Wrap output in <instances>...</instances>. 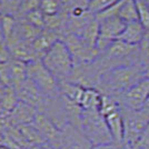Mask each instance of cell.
Returning a JSON list of instances; mask_svg holds the SVG:
<instances>
[{
    "label": "cell",
    "mask_w": 149,
    "mask_h": 149,
    "mask_svg": "<svg viewBox=\"0 0 149 149\" xmlns=\"http://www.w3.org/2000/svg\"><path fill=\"white\" fill-rule=\"evenodd\" d=\"M145 77L146 70L143 65L113 67L100 74L97 89L101 93L118 97Z\"/></svg>",
    "instance_id": "obj_1"
},
{
    "label": "cell",
    "mask_w": 149,
    "mask_h": 149,
    "mask_svg": "<svg viewBox=\"0 0 149 149\" xmlns=\"http://www.w3.org/2000/svg\"><path fill=\"white\" fill-rule=\"evenodd\" d=\"M41 61L58 82L69 81L74 70V58L62 40H58L47 51Z\"/></svg>",
    "instance_id": "obj_2"
},
{
    "label": "cell",
    "mask_w": 149,
    "mask_h": 149,
    "mask_svg": "<svg viewBox=\"0 0 149 149\" xmlns=\"http://www.w3.org/2000/svg\"><path fill=\"white\" fill-rule=\"evenodd\" d=\"M120 110L125 124L124 145L128 149H135L149 124V108L145 106L140 110H129L120 107Z\"/></svg>",
    "instance_id": "obj_3"
},
{
    "label": "cell",
    "mask_w": 149,
    "mask_h": 149,
    "mask_svg": "<svg viewBox=\"0 0 149 149\" xmlns=\"http://www.w3.org/2000/svg\"><path fill=\"white\" fill-rule=\"evenodd\" d=\"M79 129L93 143V146L113 141L105 117L99 111L82 110Z\"/></svg>",
    "instance_id": "obj_4"
},
{
    "label": "cell",
    "mask_w": 149,
    "mask_h": 149,
    "mask_svg": "<svg viewBox=\"0 0 149 149\" xmlns=\"http://www.w3.org/2000/svg\"><path fill=\"white\" fill-rule=\"evenodd\" d=\"M28 79L40 90L46 98H57L59 93V82L45 67L40 59L27 63Z\"/></svg>",
    "instance_id": "obj_5"
},
{
    "label": "cell",
    "mask_w": 149,
    "mask_h": 149,
    "mask_svg": "<svg viewBox=\"0 0 149 149\" xmlns=\"http://www.w3.org/2000/svg\"><path fill=\"white\" fill-rule=\"evenodd\" d=\"M119 105L129 110H140L149 99V77H145L130 87L127 91L115 97Z\"/></svg>",
    "instance_id": "obj_6"
},
{
    "label": "cell",
    "mask_w": 149,
    "mask_h": 149,
    "mask_svg": "<svg viewBox=\"0 0 149 149\" xmlns=\"http://www.w3.org/2000/svg\"><path fill=\"white\" fill-rule=\"evenodd\" d=\"M28 79V66L24 61L10 59L0 65V82L3 87L15 88Z\"/></svg>",
    "instance_id": "obj_7"
},
{
    "label": "cell",
    "mask_w": 149,
    "mask_h": 149,
    "mask_svg": "<svg viewBox=\"0 0 149 149\" xmlns=\"http://www.w3.org/2000/svg\"><path fill=\"white\" fill-rule=\"evenodd\" d=\"M55 149H91L93 143L84 132L74 125L67 124L60 130V136Z\"/></svg>",
    "instance_id": "obj_8"
},
{
    "label": "cell",
    "mask_w": 149,
    "mask_h": 149,
    "mask_svg": "<svg viewBox=\"0 0 149 149\" xmlns=\"http://www.w3.org/2000/svg\"><path fill=\"white\" fill-rule=\"evenodd\" d=\"M15 90L20 101L35 107L38 111H41L44 109L45 104L48 98H46L29 79H27L22 84L17 86L15 88Z\"/></svg>",
    "instance_id": "obj_9"
},
{
    "label": "cell",
    "mask_w": 149,
    "mask_h": 149,
    "mask_svg": "<svg viewBox=\"0 0 149 149\" xmlns=\"http://www.w3.org/2000/svg\"><path fill=\"white\" fill-rule=\"evenodd\" d=\"M32 125L37 129L41 136L45 138V140L50 143L52 147L56 146L57 141L60 136V128L57 127V125L44 112L38 111Z\"/></svg>",
    "instance_id": "obj_10"
},
{
    "label": "cell",
    "mask_w": 149,
    "mask_h": 149,
    "mask_svg": "<svg viewBox=\"0 0 149 149\" xmlns=\"http://www.w3.org/2000/svg\"><path fill=\"white\" fill-rule=\"evenodd\" d=\"M37 112L38 110L35 107L22 101H19L18 105L10 111L13 125L15 127L22 126V125H31L35 120Z\"/></svg>",
    "instance_id": "obj_11"
},
{
    "label": "cell",
    "mask_w": 149,
    "mask_h": 149,
    "mask_svg": "<svg viewBox=\"0 0 149 149\" xmlns=\"http://www.w3.org/2000/svg\"><path fill=\"white\" fill-rule=\"evenodd\" d=\"M58 40H61L59 35L48 29H44L39 33V36L33 41L32 47L38 59H42V57L47 54V51L56 44Z\"/></svg>",
    "instance_id": "obj_12"
},
{
    "label": "cell",
    "mask_w": 149,
    "mask_h": 149,
    "mask_svg": "<svg viewBox=\"0 0 149 149\" xmlns=\"http://www.w3.org/2000/svg\"><path fill=\"white\" fill-rule=\"evenodd\" d=\"M105 120L107 126L109 128V131L111 134L112 140L119 143H124L125 137V124L124 117L121 110L118 109L116 111H112L105 116Z\"/></svg>",
    "instance_id": "obj_13"
},
{
    "label": "cell",
    "mask_w": 149,
    "mask_h": 149,
    "mask_svg": "<svg viewBox=\"0 0 149 149\" xmlns=\"http://www.w3.org/2000/svg\"><path fill=\"white\" fill-rule=\"evenodd\" d=\"M145 33H146V29L139 21L127 22L123 33L119 36L117 40H120L131 46H139Z\"/></svg>",
    "instance_id": "obj_14"
},
{
    "label": "cell",
    "mask_w": 149,
    "mask_h": 149,
    "mask_svg": "<svg viewBox=\"0 0 149 149\" xmlns=\"http://www.w3.org/2000/svg\"><path fill=\"white\" fill-rule=\"evenodd\" d=\"M102 93L96 88H85L79 106L85 111H99Z\"/></svg>",
    "instance_id": "obj_15"
},
{
    "label": "cell",
    "mask_w": 149,
    "mask_h": 149,
    "mask_svg": "<svg viewBox=\"0 0 149 149\" xmlns=\"http://www.w3.org/2000/svg\"><path fill=\"white\" fill-rule=\"evenodd\" d=\"M118 17L125 22L138 21V10L136 0H121L118 10Z\"/></svg>",
    "instance_id": "obj_16"
},
{
    "label": "cell",
    "mask_w": 149,
    "mask_h": 149,
    "mask_svg": "<svg viewBox=\"0 0 149 149\" xmlns=\"http://www.w3.org/2000/svg\"><path fill=\"white\" fill-rule=\"evenodd\" d=\"M21 2H22V0H0L1 15L17 17L20 13Z\"/></svg>",
    "instance_id": "obj_17"
},
{
    "label": "cell",
    "mask_w": 149,
    "mask_h": 149,
    "mask_svg": "<svg viewBox=\"0 0 149 149\" xmlns=\"http://www.w3.org/2000/svg\"><path fill=\"white\" fill-rule=\"evenodd\" d=\"M39 9L45 16H56L61 11V0H41Z\"/></svg>",
    "instance_id": "obj_18"
},
{
    "label": "cell",
    "mask_w": 149,
    "mask_h": 149,
    "mask_svg": "<svg viewBox=\"0 0 149 149\" xmlns=\"http://www.w3.org/2000/svg\"><path fill=\"white\" fill-rule=\"evenodd\" d=\"M121 0H90L89 1V11L97 16L98 13L109 9L110 7L115 6Z\"/></svg>",
    "instance_id": "obj_19"
},
{
    "label": "cell",
    "mask_w": 149,
    "mask_h": 149,
    "mask_svg": "<svg viewBox=\"0 0 149 149\" xmlns=\"http://www.w3.org/2000/svg\"><path fill=\"white\" fill-rule=\"evenodd\" d=\"M77 8H88L89 0H61V11L60 13L67 15Z\"/></svg>",
    "instance_id": "obj_20"
},
{
    "label": "cell",
    "mask_w": 149,
    "mask_h": 149,
    "mask_svg": "<svg viewBox=\"0 0 149 149\" xmlns=\"http://www.w3.org/2000/svg\"><path fill=\"white\" fill-rule=\"evenodd\" d=\"M21 17H25L27 19V21L31 24L33 27H36L40 30H44L45 29V20H46V16L41 13L40 9H37V10H33L29 13L26 16H21Z\"/></svg>",
    "instance_id": "obj_21"
},
{
    "label": "cell",
    "mask_w": 149,
    "mask_h": 149,
    "mask_svg": "<svg viewBox=\"0 0 149 149\" xmlns=\"http://www.w3.org/2000/svg\"><path fill=\"white\" fill-rule=\"evenodd\" d=\"M137 10H138V21L149 30V8L143 0H136Z\"/></svg>",
    "instance_id": "obj_22"
},
{
    "label": "cell",
    "mask_w": 149,
    "mask_h": 149,
    "mask_svg": "<svg viewBox=\"0 0 149 149\" xmlns=\"http://www.w3.org/2000/svg\"><path fill=\"white\" fill-rule=\"evenodd\" d=\"M40 3H41V0H22L20 13L18 16H26L33 10H37L40 7Z\"/></svg>",
    "instance_id": "obj_23"
},
{
    "label": "cell",
    "mask_w": 149,
    "mask_h": 149,
    "mask_svg": "<svg viewBox=\"0 0 149 149\" xmlns=\"http://www.w3.org/2000/svg\"><path fill=\"white\" fill-rule=\"evenodd\" d=\"M139 51L143 66L149 61V30H146L141 42L139 45Z\"/></svg>",
    "instance_id": "obj_24"
},
{
    "label": "cell",
    "mask_w": 149,
    "mask_h": 149,
    "mask_svg": "<svg viewBox=\"0 0 149 149\" xmlns=\"http://www.w3.org/2000/svg\"><path fill=\"white\" fill-rule=\"evenodd\" d=\"M11 59V54L7 47L6 42H0V65L6 63Z\"/></svg>",
    "instance_id": "obj_25"
},
{
    "label": "cell",
    "mask_w": 149,
    "mask_h": 149,
    "mask_svg": "<svg viewBox=\"0 0 149 149\" xmlns=\"http://www.w3.org/2000/svg\"><path fill=\"white\" fill-rule=\"evenodd\" d=\"M91 149H128L124 143H119L116 141L107 143H100V145H95Z\"/></svg>",
    "instance_id": "obj_26"
},
{
    "label": "cell",
    "mask_w": 149,
    "mask_h": 149,
    "mask_svg": "<svg viewBox=\"0 0 149 149\" xmlns=\"http://www.w3.org/2000/svg\"><path fill=\"white\" fill-rule=\"evenodd\" d=\"M137 148H143V149H149V124L146 128V130L143 131L141 139L138 143Z\"/></svg>",
    "instance_id": "obj_27"
},
{
    "label": "cell",
    "mask_w": 149,
    "mask_h": 149,
    "mask_svg": "<svg viewBox=\"0 0 149 149\" xmlns=\"http://www.w3.org/2000/svg\"><path fill=\"white\" fill-rule=\"evenodd\" d=\"M30 149H55L50 143H45L42 145H39V146H35V147H32Z\"/></svg>",
    "instance_id": "obj_28"
},
{
    "label": "cell",
    "mask_w": 149,
    "mask_h": 149,
    "mask_svg": "<svg viewBox=\"0 0 149 149\" xmlns=\"http://www.w3.org/2000/svg\"><path fill=\"white\" fill-rule=\"evenodd\" d=\"M6 134L5 132H2V131H0V146H3V145H6Z\"/></svg>",
    "instance_id": "obj_29"
},
{
    "label": "cell",
    "mask_w": 149,
    "mask_h": 149,
    "mask_svg": "<svg viewBox=\"0 0 149 149\" xmlns=\"http://www.w3.org/2000/svg\"><path fill=\"white\" fill-rule=\"evenodd\" d=\"M5 89H6V87H3V86H0V105H1V100H2L3 93H5Z\"/></svg>",
    "instance_id": "obj_30"
},
{
    "label": "cell",
    "mask_w": 149,
    "mask_h": 149,
    "mask_svg": "<svg viewBox=\"0 0 149 149\" xmlns=\"http://www.w3.org/2000/svg\"><path fill=\"white\" fill-rule=\"evenodd\" d=\"M145 70H146V76L149 77V61L145 65Z\"/></svg>",
    "instance_id": "obj_31"
},
{
    "label": "cell",
    "mask_w": 149,
    "mask_h": 149,
    "mask_svg": "<svg viewBox=\"0 0 149 149\" xmlns=\"http://www.w3.org/2000/svg\"><path fill=\"white\" fill-rule=\"evenodd\" d=\"M0 149H10L8 146H6V145H3V146H0Z\"/></svg>",
    "instance_id": "obj_32"
},
{
    "label": "cell",
    "mask_w": 149,
    "mask_h": 149,
    "mask_svg": "<svg viewBox=\"0 0 149 149\" xmlns=\"http://www.w3.org/2000/svg\"><path fill=\"white\" fill-rule=\"evenodd\" d=\"M143 1L146 2V5H147V6H148V8H149V0H143Z\"/></svg>",
    "instance_id": "obj_33"
},
{
    "label": "cell",
    "mask_w": 149,
    "mask_h": 149,
    "mask_svg": "<svg viewBox=\"0 0 149 149\" xmlns=\"http://www.w3.org/2000/svg\"><path fill=\"white\" fill-rule=\"evenodd\" d=\"M146 107H148L149 108V99H148V101H147V104H146Z\"/></svg>",
    "instance_id": "obj_34"
},
{
    "label": "cell",
    "mask_w": 149,
    "mask_h": 149,
    "mask_svg": "<svg viewBox=\"0 0 149 149\" xmlns=\"http://www.w3.org/2000/svg\"><path fill=\"white\" fill-rule=\"evenodd\" d=\"M135 149H143V148H135Z\"/></svg>",
    "instance_id": "obj_35"
},
{
    "label": "cell",
    "mask_w": 149,
    "mask_h": 149,
    "mask_svg": "<svg viewBox=\"0 0 149 149\" xmlns=\"http://www.w3.org/2000/svg\"><path fill=\"white\" fill-rule=\"evenodd\" d=\"M0 86H2V85H1V82H0Z\"/></svg>",
    "instance_id": "obj_36"
},
{
    "label": "cell",
    "mask_w": 149,
    "mask_h": 149,
    "mask_svg": "<svg viewBox=\"0 0 149 149\" xmlns=\"http://www.w3.org/2000/svg\"><path fill=\"white\" fill-rule=\"evenodd\" d=\"M89 1H90V0H89Z\"/></svg>",
    "instance_id": "obj_37"
}]
</instances>
